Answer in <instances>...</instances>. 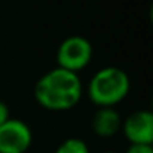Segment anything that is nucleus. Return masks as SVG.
I'll return each instance as SVG.
<instances>
[{
	"mask_svg": "<svg viewBox=\"0 0 153 153\" xmlns=\"http://www.w3.org/2000/svg\"><path fill=\"white\" fill-rule=\"evenodd\" d=\"M101 153H117V152H101Z\"/></svg>",
	"mask_w": 153,
	"mask_h": 153,
	"instance_id": "obj_10",
	"label": "nucleus"
},
{
	"mask_svg": "<svg viewBox=\"0 0 153 153\" xmlns=\"http://www.w3.org/2000/svg\"><path fill=\"white\" fill-rule=\"evenodd\" d=\"M84 93L80 74L62 68L45 72L33 89V96L39 107L54 113L69 111L78 105Z\"/></svg>",
	"mask_w": 153,
	"mask_h": 153,
	"instance_id": "obj_1",
	"label": "nucleus"
},
{
	"mask_svg": "<svg viewBox=\"0 0 153 153\" xmlns=\"http://www.w3.org/2000/svg\"><path fill=\"white\" fill-rule=\"evenodd\" d=\"M93 59V45L92 42L80 35L68 36L60 42L56 53L57 66L75 74H80L86 69Z\"/></svg>",
	"mask_w": 153,
	"mask_h": 153,
	"instance_id": "obj_3",
	"label": "nucleus"
},
{
	"mask_svg": "<svg viewBox=\"0 0 153 153\" xmlns=\"http://www.w3.org/2000/svg\"><path fill=\"white\" fill-rule=\"evenodd\" d=\"M122 116L113 107L98 108L92 117V129L101 138L114 137L122 128Z\"/></svg>",
	"mask_w": 153,
	"mask_h": 153,
	"instance_id": "obj_6",
	"label": "nucleus"
},
{
	"mask_svg": "<svg viewBox=\"0 0 153 153\" xmlns=\"http://www.w3.org/2000/svg\"><path fill=\"white\" fill-rule=\"evenodd\" d=\"M9 117H11V116H9V108H8V105H6L3 101H0V125L5 123Z\"/></svg>",
	"mask_w": 153,
	"mask_h": 153,
	"instance_id": "obj_9",
	"label": "nucleus"
},
{
	"mask_svg": "<svg viewBox=\"0 0 153 153\" xmlns=\"http://www.w3.org/2000/svg\"><path fill=\"white\" fill-rule=\"evenodd\" d=\"M32 143L33 132L21 119L9 117L0 125V153H26Z\"/></svg>",
	"mask_w": 153,
	"mask_h": 153,
	"instance_id": "obj_4",
	"label": "nucleus"
},
{
	"mask_svg": "<svg viewBox=\"0 0 153 153\" xmlns=\"http://www.w3.org/2000/svg\"><path fill=\"white\" fill-rule=\"evenodd\" d=\"M131 92L129 75L117 66H105L96 71L87 83L86 95L98 108L116 107Z\"/></svg>",
	"mask_w": 153,
	"mask_h": 153,
	"instance_id": "obj_2",
	"label": "nucleus"
},
{
	"mask_svg": "<svg viewBox=\"0 0 153 153\" xmlns=\"http://www.w3.org/2000/svg\"><path fill=\"white\" fill-rule=\"evenodd\" d=\"M54 153H90V149L84 140L71 137L62 141L54 150Z\"/></svg>",
	"mask_w": 153,
	"mask_h": 153,
	"instance_id": "obj_7",
	"label": "nucleus"
},
{
	"mask_svg": "<svg viewBox=\"0 0 153 153\" xmlns=\"http://www.w3.org/2000/svg\"><path fill=\"white\" fill-rule=\"evenodd\" d=\"M123 137L129 144H152L153 143V114L149 110H138L122 120Z\"/></svg>",
	"mask_w": 153,
	"mask_h": 153,
	"instance_id": "obj_5",
	"label": "nucleus"
},
{
	"mask_svg": "<svg viewBox=\"0 0 153 153\" xmlns=\"http://www.w3.org/2000/svg\"><path fill=\"white\" fill-rule=\"evenodd\" d=\"M125 153H153L152 144H129Z\"/></svg>",
	"mask_w": 153,
	"mask_h": 153,
	"instance_id": "obj_8",
	"label": "nucleus"
}]
</instances>
